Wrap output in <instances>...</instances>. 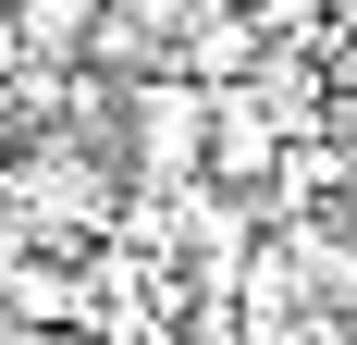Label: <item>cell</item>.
<instances>
[{"instance_id": "6da1fadb", "label": "cell", "mask_w": 357, "mask_h": 345, "mask_svg": "<svg viewBox=\"0 0 357 345\" xmlns=\"http://www.w3.org/2000/svg\"><path fill=\"white\" fill-rule=\"evenodd\" d=\"M136 172L148 185H197V172H210V74H136Z\"/></svg>"}, {"instance_id": "3957f363", "label": "cell", "mask_w": 357, "mask_h": 345, "mask_svg": "<svg viewBox=\"0 0 357 345\" xmlns=\"http://www.w3.org/2000/svg\"><path fill=\"white\" fill-rule=\"evenodd\" d=\"M345 345H357V321H345Z\"/></svg>"}, {"instance_id": "7a4b0ae2", "label": "cell", "mask_w": 357, "mask_h": 345, "mask_svg": "<svg viewBox=\"0 0 357 345\" xmlns=\"http://www.w3.org/2000/svg\"><path fill=\"white\" fill-rule=\"evenodd\" d=\"M271 161H284L271 99H259V87H210V172L222 185H271Z\"/></svg>"}]
</instances>
